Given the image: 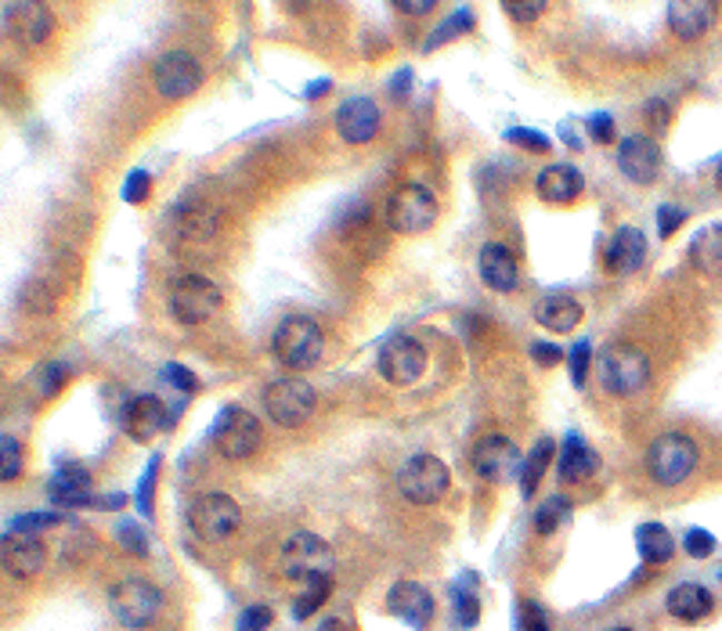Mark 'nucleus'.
<instances>
[{
  "mask_svg": "<svg viewBox=\"0 0 722 631\" xmlns=\"http://www.w3.org/2000/svg\"><path fill=\"white\" fill-rule=\"evenodd\" d=\"M0 447H4V470H0V476L11 480L22 473V447H19V441L11 437V433H4V441H0Z\"/></svg>",
  "mask_w": 722,
  "mask_h": 631,
  "instance_id": "nucleus-47",
  "label": "nucleus"
},
{
  "mask_svg": "<svg viewBox=\"0 0 722 631\" xmlns=\"http://www.w3.org/2000/svg\"><path fill=\"white\" fill-rule=\"evenodd\" d=\"M532 357L538 361V365H556V361H564V351L553 347V343H532Z\"/></svg>",
  "mask_w": 722,
  "mask_h": 631,
  "instance_id": "nucleus-51",
  "label": "nucleus"
},
{
  "mask_svg": "<svg viewBox=\"0 0 722 631\" xmlns=\"http://www.w3.org/2000/svg\"><path fill=\"white\" fill-rule=\"evenodd\" d=\"M643 257H646L643 231L632 228V224H622V228L611 235L607 249H603V267H607L611 278H625V275H632V270H640Z\"/></svg>",
  "mask_w": 722,
  "mask_h": 631,
  "instance_id": "nucleus-20",
  "label": "nucleus"
},
{
  "mask_svg": "<svg viewBox=\"0 0 722 631\" xmlns=\"http://www.w3.org/2000/svg\"><path fill=\"white\" fill-rule=\"evenodd\" d=\"M188 523H191V531H196L199 541H206V545H217V541H228L235 531H239L243 509L235 499H228V494L210 491V494H199V499L191 502Z\"/></svg>",
  "mask_w": 722,
  "mask_h": 631,
  "instance_id": "nucleus-9",
  "label": "nucleus"
},
{
  "mask_svg": "<svg viewBox=\"0 0 722 631\" xmlns=\"http://www.w3.org/2000/svg\"><path fill=\"white\" fill-rule=\"evenodd\" d=\"M585 130H589V138L600 141V145H607L614 141V119L607 112H593L585 119Z\"/></svg>",
  "mask_w": 722,
  "mask_h": 631,
  "instance_id": "nucleus-49",
  "label": "nucleus"
},
{
  "mask_svg": "<svg viewBox=\"0 0 722 631\" xmlns=\"http://www.w3.org/2000/svg\"><path fill=\"white\" fill-rule=\"evenodd\" d=\"M589 357H593V343H589V339H578V343H574L571 354H567L574 386H585V379H589Z\"/></svg>",
  "mask_w": 722,
  "mask_h": 631,
  "instance_id": "nucleus-40",
  "label": "nucleus"
},
{
  "mask_svg": "<svg viewBox=\"0 0 722 631\" xmlns=\"http://www.w3.org/2000/svg\"><path fill=\"white\" fill-rule=\"evenodd\" d=\"M329 592H333V578H315V581H307V584H304V595L297 599V603H293V618L307 621L315 610H322V603L329 599Z\"/></svg>",
  "mask_w": 722,
  "mask_h": 631,
  "instance_id": "nucleus-34",
  "label": "nucleus"
},
{
  "mask_svg": "<svg viewBox=\"0 0 722 631\" xmlns=\"http://www.w3.org/2000/svg\"><path fill=\"white\" fill-rule=\"evenodd\" d=\"M617 167L632 180V185H654L661 170V148L646 134H632L617 148Z\"/></svg>",
  "mask_w": 722,
  "mask_h": 631,
  "instance_id": "nucleus-18",
  "label": "nucleus"
},
{
  "mask_svg": "<svg viewBox=\"0 0 722 631\" xmlns=\"http://www.w3.org/2000/svg\"><path fill=\"white\" fill-rule=\"evenodd\" d=\"M567 513H571V502L564 499V494H556V499H545L538 505V513H535V534L550 538L560 528V523L567 520Z\"/></svg>",
  "mask_w": 722,
  "mask_h": 631,
  "instance_id": "nucleus-35",
  "label": "nucleus"
},
{
  "mask_svg": "<svg viewBox=\"0 0 722 631\" xmlns=\"http://www.w3.org/2000/svg\"><path fill=\"white\" fill-rule=\"evenodd\" d=\"M387 224L397 235H423L437 224V199L426 185H408L394 188L387 199Z\"/></svg>",
  "mask_w": 722,
  "mask_h": 631,
  "instance_id": "nucleus-7",
  "label": "nucleus"
},
{
  "mask_svg": "<svg viewBox=\"0 0 722 631\" xmlns=\"http://www.w3.org/2000/svg\"><path fill=\"white\" fill-rule=\"evenodd\" d=\"M665 607H669L672 618L694 624V621L709 618V613H712V592L704 589V584L683 581V584H675V589L665 595Z\"/></svg>",
  "mask_w": 722,
  "mask_h": 631,
  "instance_id": "nucleus-28",
  "label": "nucleus"
},
{
  "mask_svg": "<svg viewBox=\"0 0 722 631\" xmlns=\"http://www.w3.org/2000/svg\"><path fill=\"white\" fill-rule=\"evenodd\" d=\"M481 581L477 574H469V570H463L459 578L452 581V613H455V624L459 628H474L481 621Z\"/></svg>",
  "mask_w": 722,
  "mask_h": 631,
  "instance_id": "nucleus-29",
  "label": "nucleus"
},
{
  "mask_svg": "<svg viewBox=\"0 0 722 631\" xmlns=\"http://www.w3.org/2000/svg\"><path fill=\"white\" fill-rule=\"evenodd\" d=\"M448 487H452V473L437 455H412L402 470H397V491H402L412 505L445 502Z\"/></svg>",
  "mask_w": 722,
  "mask_h": 631,
  "instance_id": "nucleus-6",
  "label": "nucleus"
},
{
  "mask_svg": "<svg viewBox=\"0 0 722 631\" xmlns=\"http://www.w3.org/2000/svg\"><path fill=\"white\" fill-rule=\"evenodd\" d=\"M318 408V394L304 379H275L264 390V412L275 418V426H304Z\"/></svg>",
  "mask_w": 722,
  "mask_h": 631,
  "instance_id": "nucleus-11",
  "label": "nucleus"
},
{
  "mask_svg": "<svg viewBox=\"0 0 722 631\" xmlns=\"http://www.w3.org/2000/svg\"><path fill=\"white\" fill-rule=\"evenodd\" d=\"M318 631H355V624H350L347 618H326Z\"/></svg>",
  "mask_w": 722,
  "mask_h": 631,
  "instance_id": "nucleus-54",
  "label": "nucleus"
},
{
  "mask_svg": "<svg viewBox=\"0 0 722 631\" xmlns=\"http://www.w3.org/2000/svg\"><path fill=\"white\" fill-rule=\"evenodd\" d=\"M535 322L545 328V333H571L582 322V304L567 293H550L535 304Z\"/></svg>",
  "mask_w": 722,
  "mask_h": 631,
  "instance_id": "nucleus-26",
  "label": "nucleus"
},
{
  "mask_svg": "<svg viewBox=\"0 0 722 631\" xmlns=\"http://www.w3.org/2000/svg\"><path fill=\"white\" fill-rule=\"evenodd\" d=\"M715 180H719V188H722V167H719V174H715Z\"/></svg>",
  "mask_w": 722,
  "mask_h": 631,
  "instance_id": "nucleus-56",
  "label": "nucleus"
},
{
  "mask_svg": "<svg viewBox=\"0 0 722 631\" xmlns=\"http://www.w3.org/2000/svg\"><path fill=\"white\" fill-rule=\"evenodd\" d=\"M503 11L510 14L513 22H521V26H532L538 14L545 11L542 0H532V4H503Z\"/></svg>",
  "mask_w": 722,
  "mask_h": 631,
  "instance_id": "nucleus-50",
  "label": "nucleus"
},
{
  "mask_svg": "<svg viewBox=\"0 0 722 631\" xmlns=\"http://www.w3.org/2000/svg\"><path fill=\"white\" fill-rule=\"evenodd\" d=\"M8 33L22 48H43L55 33V14L48 4H4Z\"/></svg>",
  "mask_w": 722,
  "mask_h": 631,
  "instance_id": "nucleus-16",
  "label": "nucleus"
},
{
  "mask_svg": "<svg viewBox=\"0 0 722 631\" xmlns=\"http://www.w3.org/2000/svg\"><path fill=\"white\" fill-rule=\"evenodd\" d=\"M651 383V357L632 343H611L600 354V386L611 397H632Z\"/></svg>",
  "mask_w": 722,
  "mask_h": 631,
  "instance_id": "nucleus-2",
  "label": "nucleus"
},
{
  "mask_svg": "<svg viewBox=\"0 0 722 631\" xmlns=\"http://www.w3.org/2000/svg\"><path fill=\"white\" fill-rule=\"evenodd\" d=\"M271 628V607H246L239 613V621H235V631H268Z\"/></svg>",
  "mask_w": 722,
  "mask_h": 631,
  "instance_id": "nucleus-46",
  "label": "nucleus"
},
{
  "mask_svg": "<svg viewBox=\"0 0 722 631\" xmlns=\"http://www.w3.org/2000/svg\"><path fill=\"white\" fill-rule=\"evenodd\" d=\"M701 451L686 433H661V437L646 447V473L661 487H680L683 480L698 470Z\"/></svg>",
  "mask_w": 722,
  "mask_h": 631,
  "instance_id": "nucleus-3",
  "label": "nucleus"
},
{
  "mask_svg": "<svg viewBox=\"0 0 722 631\" xmlns=\"http://www.w3.org/2000/svg\"><path fill=\"white\" fill-rule=\"evenodd\" d=\"M170 423H174V412H167V404L159 401L156 394L135 397V401L127 404V412H123V430H127V437L138 441V444L156 441L159 433H164Z\"/></svg>",
  "mask_w": 722,
  "mask_h": 631,
  "instance_id": "nucleus-17",
  "label": "nucleus"
},
{
  "mask_svg": "<svg viewBox=\"0 0 722 631\" xmlns=\"http://www.w3.org/2000/svg\"><path fill=\"white\" fill-rule=\"evenodd\" d=\"M469 29H474V11L469 8H459L452 14V19H445L441 22L434 33H431V40L423 43V51L431 55V51H437L441 43H448V40H455V37H463V33H469Z\"/></svg>",
  "mask_w": 722,
  "mask_h": 631,
  "instance_id": "nucleus-33",
  "label": "nucleus"
},
{
  "mask_svg": "<svg viewBox=\"0 0 722 631\" xmlns=\"http://www.w3.org/2000/svg\"><path fill=\"white\" fill-rule=\"evenodd\" d=\"M481 278L492 293H513L521 285V264L503 243H488L477 257Z\"/></svg>",
  "mask_w": 722,
  "mask_h": 631,
  "instance_id": "nucleus-22",
  "label": "nucleus"
},
{
  "mask_svg": "<svg viewBox=\"0 0 722 631\" xmlns=\"http://www.w3.org/2000/svg\"><path fill=\"white\" fill-rule=\"evenodd\" d=\"M167 224H170V238H178V243H206V238L217 235L220 217L206 206L181 203V206L170 209Z\"/></svg>",
  "mask_w": 722,
  "mask_h": 631,
  "instance_id": "nucleus-23",
  "label": "nucleus"
},
{
  "mask_svg": "<svg viewBox=\"0 0 722 631\" xmlns=\"http://www.w3.org/2000/svg\"><path fill=\"white\" fill-rule=\"evenodd\" d=\"M66 365H40L37 368V379H33V386H37V394H43V397H51V394H58L62 390V383H66Z\"/></svg>",
  "mask_w": 722,
  "mask_h": 631,
  "instance_id": "nucleus-41",
  "label": "nucleus"
},
{
  "mask_svg": "<svg viewBox=\"0 0 722 631\" xmlns=\"http://www.w3.org/2000/svg\"><path fill=\"white\" fill-rule=\"evenodd\" d=\"M517 631H553L545 610L535 603V599H521L517 603Z\"/></svg>",
  "mask_w": 722,
  "mask_h": 631,
  "instance_id": "nucleus-37",
  "label": "nucleus"
},
{
  "mask_svg": "<svg viewBox=\"0 0 722 631\" xmlns=\"http://www.w3.org/2000/svg\"><path fill=\"white\" fill-rule=\"evenodd\" d=\"M167 307L178 325H202L220 310V289L202 275H181L170 285Z\"/></svg>",
  "mask_w": 722,
  "mask_h": 631,
  "instance_id": "nucleus-8",
  "label": "nucleus"
},
{
  "mask_svg": "<svg viewBox=\"0 0 722 631\" xmlns=\"http://www.w3.org/2000/svg\"><path fill=\"white\" fill-rule=\"evenodd\" d=\"M149 195H152L149 170H130V177L123 180V203L141 206V203H149Z\"/></svg>",
  "mask_w": 722,
  "mask_h": 631,
  "instance_id": "nucleus-38",
  "label": "nucleus"
},
{
  "mask_svg": "<svg viewBox=\"0 0 722 631\" xmlns=\"http://www.w3.org/2000/svg\"><path fill=\"white\" fill-rule=\"evenodd\" d=\"M156 476H159V455L149 462V470L141 473V484H138V509L141 516H152V494H156Z\"/></svg>",
  "mask_w": 722,
  "mask_h": 631,
  "instance_id": "nucleus-42",
  "label": "nucleus"
},
{
  "mask_svg": "<svg viewBox=\"0 0 722 631\" xmlns=\"http://www.w3.org/2000/svg\"><path fill=\"white\" fill-rule=\"evenodd\" d=\"M152 83L167 101H185L202 87V66L188 51H167L152 66Z\"/></svg>",
  "mask_w": 722,
  "mask_h": 631,
  "instance_id": "nucleus-14",
  "label": "nucleus"
},
{
  "mask_svg": "<svg viewBox=\"0 0 722 631\" xmlns=\"http://www.w3.org/2000/svg\"><path fill=\"white\" fill-rule=\"evenodd\" d=\"M336 134L347 145H368L379 134V105L373 98H347L336 109Z\"/></svg>",
  "mask_w": 722,
  "mask_h": 631,
  "instance_id": "nucleus-19",
  "label": "nucleus"
},
{
  "mask_svg": "<svg viewBox=\"0 0 722 631\" xmlns=\"http://www.w3.org/2000/svg\"><path fill=\"white\" fill-rule=\"evenodd\" d=\"M469 465H474V473L481 480H488V484H506V480L521 476L524 455L510 437L492 433V437H481L474 444V451H469Z\"/></svg>",
  "mask_w": 722,
  "mask_h": 631,
  "instance_id": "nucleus-12",
  "label": "nucleus"
},
{
  "mask_svg": "<svg viewBox=\"0 0 722 631\" xmlns=\"http://www.w3.org/2000/svg\"><path fill=\"white\" fill-rule=\"evenodd\" d=\"M715 534H709L704 528H690L686 534H683V549H686V555H694V560H709V555L715 552Z\"/></svg>",
  "mask_w": 722,
  "mask_h": 631,
  "instance_id": "nucleus-39",
  "label": "nucleus"
},
{
  "mask_svg": "<svg viewBox=\"0 0 722 631\" xmlns=\"http://www.w3.org/2000/svg\"><path fill=\"white\" fill-rule=\"evenodd\" d=\"M0 560L11 578H33L48 563V549L43 541L33 534H4V549H0Z\"/></svg>",
  "mask_w": 722,
  "mask_h": 631,
  "instance_id": "nucleus-21",
  "label": "nucleus"
},
{
  "mask_svg": "<svg viewBox=\"0 0 722 631\" xmlns=\"http://www.w3.org/2000/svg\"><path fill=\"white\" fill-rule=\"evenodd\" d=\"M394 8L402 11V14H416V19H423V14L434 11V0H397Z\"/></svg>",
  "mask_w": 722,
  "mask_h": 631,
  "instance_id": "nucleus-52",
  "label": "nucleus"
},
{
  "mask_svg": "<svg viewBox=\"0 0 722 631\" xmlns=\"http://www.w3.org/2000/svg\"><path fill=\"white\" fill-rule=\"evenodd\" d=\"M164 379L178 390V394H196L199 390V379L191 375V368H185V365H178V361H170V365H164Z\"/></svg>",
  "mask_w": 722,
  "mask_h": 631,
  "instance_id": "nucleus-45",
  "label": "nucleus"
},
{
  "mask_svg": "<svg viewBox=\"0 0 722 631\" xmlns=\"http://www.w3.org/2000/svg\"><path fill=\"white\" fill-rule=\"evenodd\" d=\"M556 462H560V484H582V480H589L600 470V455L578 437V433H567Z\"/></svg>",
  "mask_w": 722,
  "mask_h": 631,
  "instance_id": "nucleus-27",
  "label": "nucleus"
},
{
  "mask_svg": "<svg viewBox=\"0 0 722 631\" xmlns=\"http://www.w3.org/2000/svg\"><path fill=\"white\" fill-rule=\"evenodd\" d=\"M214 444L225 459L231 462H246L260 451V423L254 412L239 408V404H228L225 412L214 418Z\"/></svg>",
  "mask_w": 722,
  "mask_h": 631,
  "instance_id": "nucleus-10",
  "label": "nucleus"
},
{
  "mask_svg": "<svg viewBox=\"0 0 722 631\" xmlns=\"http://www.w3.org/2000/svg\"><path fill=\"white\" fill-rule=\"evenodd\" d=\"M585 191V177L578 167H567V162H556V167H545L538 174V195L553 206H567Z\"/></svg>",
  "mask_w": 722,
  "mask_h": 631,
  "instance_id": "nucleus-25",
  "label": "nucleus"
},
{
  "mask_svg": "<svg viewBox=\"0 0 722 631\" xmlns=\"http://www.w3.org/2000/svg\"><path fill=\"white\" fill-rule=\"evenodd\" d=\"M686 220V209L680 206H657V235L661 238H672L680 231V224Z\"/></svg>",
  "mask_w": 722,
  "mask_h": 631,
  "instance_id": "nucleus-48",
  "label": "nucleus"
},
{
  "mask_svg": "<svg viewBox=\"0 0 722 631\" xmlns=\"http://www.w3.org/2000/svg\"><path fill=\"white\" fill-rule=\"evenodd\" d=\"M434 595L426 584L419 581H397L394 589L387 592V613H394V618H402L412 631H423V628H431L434 621Z\"/></svg>",
  "mask_w": 722,
  "mask_h": 631,
  "instance_id": "nucleus-15",
  "label": "nucleus"
},
{
  "mask_svg": "<svg viewBox=\"0 0 722 631\" xmlns=\"http://www.w3.org/2000/svg\"><path fill=\"white\" fill-rule=\"evenodd\" d=\"M715 22V4L709 0H672L669 4V29L680 40H701Z\"/></svg>",
  "mask_w": 722,
  "mask_h": 631,
  "instance_id": "nucleus-24",
  "label": "nucleus"
},
{
  "mask_svg": "<svg viewBox=\"0 0 722 631\" xmlns=\"http://www.w3.org/2000/svg\"><path fill=\"white\" fill-rule=\"evenodd\" d=\"M553 455H556V444H553L550 437H542V441L524 455V470H521V494H524V499H532V494H535V487L542 484L545 470H550Z\"/></svg>",
  "mask_w": 722,
  "mask_h": 631,
  "instance_id": "nucleus-32",
  "label": "nucleus"
},
{
  "mask_svg": "<svg viewBox=\"0 0 722 631\" xmlns=\"http://www.w3.org/2000/svg\"><path fill=\"white\" fill-rule=\"evenodd\" d=\"M506 141L527 148V152H550V145H553L542 130H527V127H513V130H506Z\"/></svg>",
  "mask_w": 722,
  "mask_h": 631,
  "instance_id": "nucleus-44",
  "label": "nucleus"
},
{
  "mask_svg": "<svg viewBox=\"0 0 722 631\" xmlns=\"http://www.w3.org/2000/svg\"><path fill=\"white\" fill-rule=\"evenodd\" d=\"M322 351H326V333H322L315 318L289 314V318L278 322L275 336H271V354H275L278 365L304 372V368L318 365Z\"/></svg>",
  "mask_w": 722,
  "mask_h": 631,
  "instance_id": "nucleus-1",
  "label": "nucleus"
},
{
  "mask_svg": "<svg viewBox=\"0 0 722 631\" xmlns=\"http://www.w3.org/2000/svg\"><path fill=\"white\" fill-rule=\"evenodd\" d=\"M116 541H120V549L130 555H149V534H145L135 520L116 523Z\"/></svg>",
  "mask_w": 722,
  "mask_h": 631,
  "instance_id": "nucleus-36",
  "label": "nucleus"
},
{
  "mask_svg": "<svg viewBox=\"0 0 722 631\" xmlns=\"http://www.w3.org/2000/svg\"><path fill=\"white\" fill-rule=\"evenodd\" d=\"M690 264L709 278L722 275V224H712V228L694 235V243H690Z\"/></svg>",
  "mask_w": 722,
  "mask_h": 631,
  "instance_id": "nucleus-30",
  "label": "nucleus"
},
{
  "mask_svg": "<svg viewBox=\"0 0 722 631\" xmlns=\"http://www.w3.org/2000/svg\"><path fill=\"white\" fill-rule=\"evenodd\" d=\"M636 549L646 563H669L675 555V538L661 523H640L636 528Z\"/></svg>",
  "mask_w": 722,
  "mask_h": 631,
  "instance_id": "nucleus-31",
  "label": "nucleus"
},
{
  "mask_svg": "<svg viewBox=\"0 0 722 631\" xmlns=\"http://www.w3.org/2000/svg\"><path fill=\"white\" fill-rule=\"evenodd\" d=\"M55 523H58L55 513H26L19 520H11L8 534H33L37 538V531H48V528H55Z\"/></svg>",
  "mask_w": 722,
  "mask_h": 631,
  "instance_id": "nucleus-43",
  "label": "nucleus"
},
{
  "mask_svg": "<svg viewBox=\"0 0 722 631\" xmlns=\"http://www.w3.org/2000/svg\"><path fill=\"white\" fill-rule=\"evenodd\" d=\"M394 98H408V87H412V69H397L394 80L387 83Z\"/></svg>",
  "mask_w": 722,
  "mask_h": 631,
  "instance_id": "nucleus-53",
  "label": "nucleus"
},
{
  "mask_svg": "<svg viewBox=\"0 0 722 631\" xmlns=\"http://www.w3.org/2000/svg\"><path fill=\"white\" fill-rule=\"evenodd\" d=\"M329 90V80H315V87H307L304 90V98H322Z\"/></svg>",
  "mask_w": 722,
  "mask_h": 631,
  "instance_id": "nucleus-55",
  "label": "nucleus"
},
{
  "mask_svg": "<svg viewBox=\"0 0 722 631\" xmlns=\"http://www.w3.org/2000/svg\"><path fill=\"white\" fill-rule=\"evenodd\" d=\"M278 566H283L286 581H315V578H333V549L326 538L311 531H297L286 538L283 552H278Z\"/></svg>",
  "mask_w": 722,
  "mask_h": 631,
  "instance_id": "nucleus-5",
  "label": "nucleus"
},
{
  "mask_svg": "<svg viewBox=\"0 0 722 631\" xmlns=\"http://www.w3.org/2000/svg\"><path fill=\"white\" fill-rule=\"evenodd\" d=\"M376 368L379 375L387 379L390 386H412L423 379L426 372V351L419 339H408V336H394L390 343H383L379 357H376Z\"/></svg>",
  "mask_w": 722,
  "mask_h": 631,
  "instance_id": "nucleus-13",
  "label": "nucleus"
},
{
  "mask_svg": "<svg viewBox=\"0 0 722 631\" xmlns=\"http://www.w3.org/2000/svg\"><path fill=\"white\" fill-rule=\"evenodd\" d=\"M109 610L123 628L145 631V628H152L159 610H164V592L145 578H123L109 589Z\"/></svg>",
  "mask_w": 722,
  "mask_h": 631,
  "instance_id": "nucleus-4",
  "label": "nucleus"
},
{
  "mask_svg": "<svg viewBox=\"0 0 722 631\" xmlns=\"http://www.w3.org/2000/svg\"><path fill=\"white\" fill-rule=\"evenodd\" d=\"M611 631H632V628H611Z\"/></svg>",
  "mask_w": 722,
  "mask_h": 631,
  "instance_id": "nucleus-57",
  "label": "nucleus"
}]
</instances>
